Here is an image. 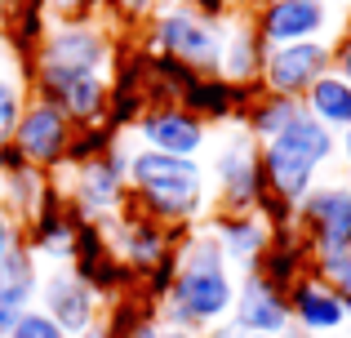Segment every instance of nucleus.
Masks as SVG:
<instances>
[{
    "instance_id": "1",
    "label": "nucleus",
    "mask_w": 351,
    "mask_h": 338,
    "mask_svg": "<svg viewBox=\"0 0 351 338\" xmlns=\"http://www.w3.org/2000/svg\"><path fill=\"white\" fill-rule=\"evenodd\" d=\"M236 307V271L227 267L218 241L205 232V223L187 227L173 250V276L165 294L156 298V316L169 330L209 334L223 321H232Z\"/></svg>"
},
{
    "instance_id": "2",
    "label": "nucleus",
    "mask_w": 351,
    "mask_h": 338,
    "mask_svg": "<svg viewBox=\"0 0 351 338\" xmlns=\"http://www.w3.org/2000/svg\"><path fill=\"white\" fill-rule=\"evenodd\" d=\"M125 165H129V205L138 214L156 218L165 227H196L200 218H209L214 196H209L205 160L129 147Z\"/></svg>"
},
{
    "instance_id": "3",
    "label": "nucleus",
    "mask_w": 351,
    "mask_h": 338,
    "mask_svg": "<svg viewBox=\"0 0 351 338\" xmlns=\"http://www.w3.org/2000/svg\"><path fill=\"white\" fill-rule=\"evenodd\" d=\"M338 165V134L325 130L320 121H311L307 107L302 116L280 134V138L263 143V182L267 196L280 205L298 209V200L320 182V173Z\"/></svg>"
},
{
    "instance_id": "4",
    "label": "nucleus",
    "mask_w": 351,
    "mask_h": 338,
    "mask_svg": "<svg viewBox=\"0 0 351 338\" xmlns=\"http://www.w3.org/2000/svg\"><path fill=\"white\" fill-rule=\"evenodd\" d=\"M116 36L103 18H85V23H49L45 40L36 45L32 62H27V80L32 94L58 80H76V76H107L116 71Z\"/></svg>"
},
{
    "instance_id": "5",
    "label": "nucleus",
    "mask_w": 351,
    "mask_h": 338,
    "mask_svg": "<svg viewBox=\"0 0 351 338\" xmlns=\"http://www.w3.org/2000/svg\"><path fill=\"white\" fill-rule=\"evenodd\" d=\"M227 18H214L182 0H160L143 23V45L152 58H169L196 76H218Z\"/></svg>"
},
{
    "instance_id": "6",
    "label": "nucleus",
    "mask_w": 351,
    "mask_h": 338,
    "mask_svg": "<svg viewBox=\"0 0 351 338\" xmlns=\"http://www.w3.org/2000/svg\"><path fill=\"white\" fill-rule=\"evenodd\" d=\"M205 178H209L214 209H223V214H254L267 196L263 147H258L240 125H227L223 138H209Z\"/></svg>"
},
{
    "instance_id": "7",
    "label": "nucleus",
    "mask_w": 351,
    "mask_h": 338,
    "mask_svg": "<svg viewBox=\"0 0 351 338\" xmlns=\"http://www.w3.org/2000/svg\"><path fill=\"white\" fill-rule=\"evenodd\" d=\"M293 236L307 250L311 271L351 254V178H320L293 209Z\"/></svg>"
},
{
    "instance_id": "8",
    "label": "nucleus",
    "mask_w": 351,
    "mask_h": 338,
    "mask_svg": "<svg viewBox=\"0 0 351 338\" xmlns=\"http://www.w3.org/2000/svg\"><path fill=\"white\" fill-rule=\"evenodd\" d=\"M62 200L76 214V223H107L120 209L129 205V165H125V147L103 152V156L85 160V165L71 169L67 187H62Z\"/></svg>"
},
{
    "instance_id": "9",
    "label": "nucleus",
    "mask_w": 351,
    "mask_h": 338,
    "mask_svg": "<svg viewBox=\"0 0 351 338\" xmlns=\"http://www.w3.org/2000/svg\"><path fill=\"white\" fill-rule=\"evenodd\" d=\"M98 227H103L112 254L125 263L129 271H134L138 280H147L156 267H160V263H169L173 250H178V241H182V232H187V227H165V223H156V218L138 214L134 205H125L116 218H107V223H98Z\"/></svg>"
},
{
    "instance_id": "10",
    "label": "nucleus",
    "mask_w": 351,
    "mask_h": 338,
    "mask_svg": "<svg viewBox=\"0 0 351 338\" xmlns=\"http://www.w3.org/2000/svg\"><path fill=\"white\" fill-rule=\"evenodd\" d=\"M71 138H76V125L49 103V98H27L23 116H18V130H14V152L18 160H27L32 169L40 173H62L67 169V152Z\"/></svg>"
},
{
    "instance_id": "11",
    "label": "nucleus",
    "mask_w": 351,
    "mask_h": 338,
    "mask_svg": "<svg viewBox=\"0 0 351 338\" xmlns=\"http://www.w3.org/2000/svg\"><path fill=\"white\" fill-rule=\"evenodd\" d=\"M240 14L254 23L267 49L276 45H298V40H325L334 27V9L325 0H240Z\"/></svg>"
},
{
    "instance_id": "12",
    "label": "nucleus",
    "mask_w": 351,
    "mask_h": 338,
    "mask_svg": "<svg viewBox=\"0 0 351 338\" xmlns=\"http://www.w3.org/2000/svg\"><path fill=\"white\" fill-rule=\"evenodd\" d=\"M325 71H334V40H298V45H276L263 58V80L258 89L276 98H293L302 103L307 89L316 85Z\"/></svg>"
},
{
    "instance_id": "13",
    "label": "nucleus",
    "mask_w": 351,
    "mask_h": 338,
    "mask_svg": "<svg viewBox=\"0 0 351 338\" xmlns=\"http://www.w3.org/2000/svg\"><path fill=\"white\" fill-rule=\"evenodd\" d=\"M129 134L138 138V147H152V152H165V156H187V160H200L209 152V125L200 121L196 112H187L182 103H152L143 107Z\"/></svg>"
},
{
    "instance_id": "14",
    "label": "nucleus",
    "mask_w": 351,
    "mask_h": 338,
    "mask_svg": "<svg viewBox=\"0 0 351 338\" xmlns=\"http://www.w3.org/2000/svg\"><path fill=\"white\" fill-rule=\"evenodd\" d=\"M36 307L49 316L53 325H62L71 338H80L89 325L103 321L107 303L76 276V267H49L40 271V294H36Z\"/></svg>"
},
{
    "instance_id": "15",
    "label": "nucleus",
    "mask_w": 351,
    "mask_h": 338,
    "mask_svg": "<svg viewBox=\"0 0 351 338\" xmlns=\"http://www.w3.org/2000/svg\"><path fill=\"white\" fill-rule=\"evenodd\" d=\"M232 325L240 334L254 338H280L293 330L289 316V289L267 280L263 271H249L236 280V307H232Z\"/></svg>"
},
{
    "instance_id": "16",
    "label": "nucleus",
    "mask_w": 351,
    "mask_h": 338,
    "mask_svg": "<svg viewBox=\"0 0 351 338\" xmlns=\"http://www.w3.org/2000/svg\"><path fill=\"white\" fill-rule=\"evenodd\" d=\"M205 232L218 241V250H223L227 267L240 271V276H249V271L263 267L267 250H271V223H267L263 214H223V209H209L205 218Z\"/></svg>"
},
{
    "instance_id": "17",
    "label": "nucleus",
    "mask_w": 351,
    "mask_h": 338,
    "mask_svg": "<svg viewBox=\"0 0 351 338\" xmlns=\"http://www.w3.org/2000/svg\"><path fill=\"white\" fill-rule=\"evenodd\" d=\"M289 316H293V330H302L311 338L343 334L351 325L347 303L316 276V271H302V276L289 285Z\"/></svg>"
},
{
    "instance_id": "18",
    "label": "nucleus",
    "mask_w": 351,
    "mask_h": 338,
    "mask_svg": "<svg viewBox=\"0 0 351 338\" xmlns=\"http://www.w3.org/2000/svg\"><path fill=\"white\" fill-rule=\"evenodd\" d=\"M76 236H80L76 214L67 209V200L53 187V196L40 205V214L27 223L23 241H27V250H32L36 258H45L49 267H71V258H76Z\"/></svg>"
},
{
    "instance_id": "19",
    "label": "nucleus",
    "mask_w": 351,
    "mask_h": 338,
    "mask_svg": "<svg viewBox=\"0 0 351 338\" xmlns=\"http://www.w3.org/2000/svg\"><path fill=\"white\" fill-rule=\"evenodd\" d=\"M71 267H76V276L85 280L89 289H94L98 298H112L120 289L134 285V271L125 267V263L112 254V245H107L103 227L94 223H80V236H76V258H71Z\"/></svg>"
},
{
    "instance_id": "20",
    "label": "nucleus",
    "mask_w": 351,
    "mask_h": 338,
    "mask_svg": "<svg viewBox=\"0 0 351 338\" xmlns=\"http://www.w3.org/2000/svg\"><path fill=\"white\" fill-rule=\"evenodd\" d=\"M40 258L27 250V241L14 245L5 263H0V338L14 334V325L23 321L36 307V294H40Z\"/></svg>"
},
{
    "instance_id": "21",
    "label": "nucleus",
    "mask_w": 351,
    "mask_h": 338,
    "mask_svg": "<svg viewBox=\"0 0 351 338\" xmlns=\"http://www.w3.org/2000/svg\"><path fill=\"white\" fill-rule=\"evenodd\" d=\"M263 58H267V45L263 36L254 32L245 14H227V36H223V58H218V80H227L232 89H245L254 94L258 80H263Z\"/></svg>"
},
{
    "instance_id": "22",
    "label": "nucleus",
    "mask_w": 351,
    "mask_h": 338,
    "mask_svg": "<svg viewBox=\"0 0 351 338\" xmlns=\"http://www.w3.org/2000/svg\"><path fill=\"white\" fill-rule=\"evenodd\" d=\"M0 191H5L0 205H5L9 218L23 227V223H32V218L40 214V205L53 196V178L40 173V169H32L27 160H18V152H9L5 173H0Z\"/></svg>"
},
{
    "instance_id": "23",
    "label": "nucleus",
    "mask_w": 351,
    "mask_h": 338,
    "mask_svg": "<svg viewBox=\"0 0 351 338\" xmlns=\"http://www.w3.org/2000/svg\"><path fill=\"white\" fill-rule=\"evenodd\" d=\"M302 116V103H293V98H276V94H263V89H254V94L245 98V107H240V130L249 134V138L263 147V143L280 138L285 130H289L293 121Z\"/></svg>"
},
{
    "instance_id": "24",
    "label": "nucleus",
    "mask_w": 351,
    "mask_h": 338,
    "mask_svg": "<svg viewBox=\"0 0 351 338\" xmlns=\"http://www.w3.org/2000/svg\"><path fill=\"white\" fill-rule=\"evenodd\" d=\"M245 89H232L227 80H218V76H196L191 80V89L178 98L187 112H196L205 125H236L240 121V107H245Z\"/></svg>"
},
{
    "instance_id": "25",
    "label": "nucleus",
    "mask_w": 351,
    "mask_h": 338,
    "mask_svg": "<svg viewBox=\"0 0 351 338\" xmlns=\"http://www.w3.org/2000/svg\"><path fill=\"white\" fill-rule=\"evenodd\" d=\"M302 107H307V116L320 121L325 130L347 134L351 130V80H343L338 71H325V76L307 89Z\"/></svg>"
},
{
    "instance_id": "26",
    "label": "nucleus",
    "mask_w": 351,
    "mask_h": 338,
    "mask_svg": "<svg viewBox=\"0 0 351 338\" xmlns=\"http://www.w3.org/2000/svg\"><path fill=\"white\" fill-rule=\"evenodd\" d=\"M103 325H107V338H160L165 325L156 316V303L152 298H125V303H112V312H103Z\"/></svg>"
},
{
    "instance_id": "27",
    "label": "nucleus",
    "mask_w": 351,
    "mask_h": 338,
    "mask_svg": "<svg viewBox=\"0 0 351 338\" xmlns=\"http://www.w3.org/2000/svg\"><path fill=\"white\" fill-rule=\"evenodd\" d=\"M32 89L23 85V76L14 71H0V173H5V160L14 152V130H18V116H23Z\"/></svg>"
},
{
    "instance_id": "28",
    "label": "nucleus",
    "mask_w": 351,
    "mask_h": 338,
    "mask_svg": "<svg viewBox=\"0 0 351 338\" xmlns=\"http://www.w3.org/2000/svg\"><path fill=\"white\" fill-rule=\"evenodd\" d=\"M45 5V18L49 23H85V18H98L94 9L103 0H40Z\"/></svg>"
},
{
    "instance_id": "29",
    "label": "nucleus",
    "mask_w": 351,
    "mask_h": 338,
    "mask_svg": "<svg viewBox=\"0 0 351 338\" xmlns=\"http://www.w3.org/2000/svg\"><path fill=\"white\" fill-rule=\"evenodd\" d=\"M9 338H71V334L62 330V325H53L49 316L40 312V307H32V312H27L23 321L14 325V334H9Z\"/></svg>"
},
{
    "instance_id": "30",
    "label": "nucleus",
    "mask_w": 351,
    "mask_h": 338,
    "mask_svg": "<svg viewBox=\"0 0 351 338\" xmlns=\"http://www.w3.org/2000/svg\"><path fill=\"white\" fill-rule=\"evenodd\" d=\"M316 276L325 280V285L334 289L338 298H343L347 312H351V254H343V258H334V263H325V267H316Z\"/></svg>"
},
{
    "instance_id": "31",
    "label": "nucleus",
    "mask_w": 351,
    "mask_h": 338,
    "mask_svg": "<svg viewBox=\"0 0 351 338\" xmlns=\"http://www.w3.org/2000/svg\"><path fill=\"white\" fill-rule=\"evenodd\" d=\"M156 5H160V0H103V9L116 18V23H134V27H143Z\"/></svg>"
},
{
    "instance_id": "32",
    "label": "nucleus",
    "mask_w": 351,
    "mask_h": 338,
    "mask_svg": "<svg viewBox=\"0 0 351 338\" xmlns=\"http://www.w3.org/2000/svg\"><path fill=\"white\" fill-rule=\"evenodd\" d=\"M334 71L343 80H351V18L338 27V36H334Z\"/></svg>"
},
{
    "instance_id": "33",
    "label": "nucleus",
    "mask_w": 351,
    "mask_h": 338,
    "mask_svg": "<svg viewBox=\"0 0 351 338\" xmlns=\"http://www.w3.org/2000/svg\"><path fill=\"white\" fill-rule=\"evenodd\" d=\"M18 241H23V232H18V223L9 218V209L0 205V263L14 254V245H18Z\"/></svg>"
},
{
    "instance_id": "34",
    "label": "nucleus",
    "mask_w": 351,
    "mask_h": 338,
    "mask_svg": "<svg viewBox=\"0 0 351 338\" xmlns=\"http://www.w3.org/2000/svg\"><path fill=\"white\" fill-rule=\"evenodd\" d=\"M338 165L347 169V178H351V130L347 134H338Z\"/></svg>"
},
{
    "instance_id": "35",
    "label": "nucleus",
    "mask_w": 351,
    "mask_h": 338,
    "mask_svg": "<svg viewBox=\"0 0 351 338\" xmlns=\"http://www.w3.org/2000/svg\"><path fill=\"white\" fill-rule=\"evenodd\" d=\"M160 338H205V334H191V330H169V325H165V334Z\"/></svg>"
},
{
    "instance_id": "36",
    "label": "nucleus",
    "mask_w": 351,
    "mask_h": 338,
    "mask_svg": "<svg viewBox=\"0 0 351 338\" xmlns=\"http://www.w3.org/2000/svg\"><path fill=\"white\" fill-rule=\"evenodd\" d=\"M80 338H107V325H103V321H98V325H89V330L80 334Z\"/></svg>"
},
{
    "instance_id": "37",
    "label": "nucleus",
    "mask_w": 351,
    "mask_h": 338,
    "mask_svg": "<svg viewBox=\"0 0 351 338\" xmlns=\"http://www.w3.org/2000/svg\"><path fill=\"white\" fill-rule=\"evenodd\" d=\"M280 338H311V334H302V330H289V334H280Z\"/></svg>"
},
{
    "instance_id": "38",
    "label": "nucleus",
    "mask_w": 351,
    "mask_h": 338,
    "mask_svg": "<svg viewBox=\"0 0 351 338\" xmlns=\"http://www.w3.org/2000/svg\"><path fill=\"white\" fill-rule=\"evenodd\" d=\"M325 5H329V9H334V5H343V9H351V0H325Z\"/></svg>"
},
{
    "instance_id": "39",
    "label": "nucleus",
    "mask_w": 351,
    "mask_h": 338,
    "mask_svg": "<svg viewBox=\"0 0 351 338\" xmlns=\"http://www.w3.org/2000/svg\"><path fill=\"white\" fill-rule=\"evenodd\" d=\"M5 5H14V0H5Z\"/></svg>"
},
{
    "instance_id": "40",
    "label": "nucleus",
    "mask_w": 351,
    "mask_h": 338,
    "mask_svg": "<svg viewBox=\"0 0 351 338\" xmlns=\"http://www.w3.org/2000/svg\"><path fill=\"white\" fill-rule=\"evenodd\" d=\"M245 338H254V334H245Z\"/></svg>"
}]
</instances>
